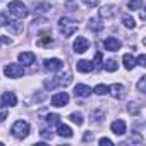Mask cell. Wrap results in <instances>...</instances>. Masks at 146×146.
<instances>
[{"mask_svg":"<svg viewBox=\"0 0 146 146\" xmlns=\"http://www.w3.org/2000/svg\"><path fill=\"white\" fill-rule=\"evenodd\" d=\"M110 129H112V132L115 134V136H124L125 134V122L124 120H113L112 122V125H110Z\"/></svg>","mask_w":146,"mask_h":146,"instance_id":"12","label":"cell"},{"mask_svg":"<svg viewBox=\"0 0 146 146\" xmlns=\"http://www.w3.org/2000/svg\"><path fill=\"white\" fill-rule=\"evenodd\" d=\"M108 93H110L115 100H122V98L125 96V88H124L122 84H112V86L108 88Z\"/></svg>","mask_w":146,"mask_h":146,"instance_id":"10","label":"cell"},{"mask_svg":"<svg viewBox=\"0 0 146 146\" xmlns=\"http://www.w3.org/2000/svg\"><path fill=\"white\" fill-rule=\"evenodd\" d=\"M62 60L60 58H45V62H43V65H45V69L46 70H50V72H55V70H60L62 69Z\"/></svg>","mask_w":146,"mask_h":146,"instance_id":"8","label":"cell"},{"mask_svg":"<svg viewBox=\"0 0 146 146\" xmlns=\"http://www.w3.org/2000/svg\"><path fill=\"white\" fill-rule=\"evenodd\" d=\"M12 40L9 38V36H0V43H5V45H9Z\"/></svg>","mask_w":146,"mask_h":146,"instance_id":"34","label":"cell"},{"mask_svg":"<svg viewBox=\"0 0 146 146\" xmlns=\"http://www.w3.org/2000/svg\"><path fill=\"white\" fill-rule=\"evenodd\" d=\"M58 119H60V117H58L57 113H48L45 120H46V124L50 125V124H57V122H58Z\"/></svg>","mask_w":146,"mask_h":146,"instance_id":"28","label":"cell"},{"mask_svg":"<svg viewBox=\"0 0 146 146\" xmlns=\"http://www.w3.org/2000/svg\"><path fill=\"white\" fill-rule=\"evenodd\" d=\"M76 67H78L79 72H91V70H93V64H91L90 60H79V62L76 64Z\"/></svg>","mask_w":146,"mask_h":146,"instance_id":"15","label":"cell"},{"mask_svg":"<svg viewBox=\"0 0 146 146\" xmlns=\"http://www.w3.org/2000/svg\"><path fill=\"white\" fill-rule=\"evenodd\" d=\"M74 95L79 96V98H86V96L91 95V88L86 86V84H78V86L74 88Z\"/></svg>","mask_w":146,"mask_h":146,"instance_id":"13","label":"cell"},{"mask_svg":"<svg viewBox=\"0 0 146 146\" xmlns=\"http://www.w3.org/2000/svg\"><path fill=\"white\" fill-rule=\"evenodd\" d=\"M69 119L74 122V124H78V125H83V122H84V119H83V113H81V112H72V113L69 115Z\"/></svg>","mask_w":146,"mask_h":146,"instance_id":"17","label":"cell"},{"mask_svg":"<svg viewBox=\"0 0 146 146\" xmlns=\"http://www.w3.org/2000/svg\"><path fill=\"white\" fill-rule=\"evenodd\" d=\"M100 14H102V17H112L115 14V7L113 5H107V7H103L100 11Z\"/></svg>","mask_w":146,"mask_h":146,"instance_id":"21","label":"cell"},{"mask_svg":"<svg viewBox=\"0 0 146 146\" xmlns=\"http://www.w3.org/2000/svg\"><path fill=\"white\" fill-rule=\"evenodd\" d=\"M50 9H52L50 4H38V5L35 7V12H36V14H41V12H46V11H50Z\"/></svg>","mask_w":146,"mask_h":146,"instance_id":"24","label":"cell"},{"mask_svg":"<svg viewBox=\"0 0 146 146\" xmlns=\"http://www.w3.org/2000/svg\"><path fill=\"white\" fill-rule=\"evenodd\" d=\"M127 7L131 11H139V9H143V2L141 0H131V2L127 4Z\"/></svg>","mask_w":146,"mask_h":146,"instance_id":"23","label":"cell"},{"mask_svg":"<svg viewBox=\"0 0 146 146\" xmlns=\"http://www.w3.org/2000/svg\"><path fill=\"white\" fill-rule=\"evenodd\" d=\"M9 12L14 16V17H17V19H24L26 16H28V7L23 4V2H19V0H12V2L9 4Z\"/></svg>","mask_w":146,"mask_h":146,"instance_id":"3","label":"cell"},{"mask_svg":"<svg viewBox=\"0 0 146 146\" xmlns=\"http://www.w3.org/2000/svg\"><path fill=\"white\" fill-rule=\"evenodd\" d=\"M137 65H141V67H146V55H139L137 57Z\"/></svg>","mask_w":146,"mask_h":146,"instance_id":"31","label":"cell"},{"mask_svg":"<svg viewBox=\"0 0 146 146\" xmlns=\"http://www.w3.org/2000/svg\"><path fill=\"white\" fill-rule=\"evenodd\" d=\"M91 64H93V69H95V70H100V69L103 67V60H102V52H96V55H95V60H93Z\"/></svg>","mask_w":146,"mask_h":146,"instance_id":"20","label":"cell"},{"mask_svg":"<svg viewBox=\"0 0 146 146\" xmlns=\"http://www.w3.org/2000/svg\"><path fill=\"white\" fill-rule=\"evenodd\" d=\"M78 23H74V21H70L69 17H60V21H58V29H60V33L67 38V36H72L76 31H78Z\"/></svg>","mask_w":146,"mask_h":146,"instance_id":"1","label":"cell"},{"mask_svg":"<svg viewBox=\"0 0 146 146\" xmlns=\"http://www.w3.org/2000/svg\"><path fill=\"white\" fill-rule=\"evenodd\" d=\"M40 136H41L43 139H52L53 132H52V129H50V127H43V129H41V132H40Z\"/></svg>","mask_w":146,"mask_h":146,"instance_id":"27","label":"cell"},{"mask_svg":"<svg viewBox=\"0 0 146 146\" xmlns=\"http://www.w3.org/2000/svg\"><path fill=\"white\" fill-rule=\"evenodd\" d=\"M84 141H93V132H86L84 134Z\"/></svg>","mask_w":146,"mask_h":146,"instance_id":"35","label":"cell"},{"mask_svg":"<svg viewBox=\"0 0 146 146\" xmlns=\"http://www.w3.org/2000/svg\"><path fill=\"white\" fill-rule=\"evenodd\" d=\"M88 28H90V29H93V31H100V29L103 28V24L100 23V19H98V17H91V19H90Z\"/></svg>","mask_w":146,"mask_h":146,"instance_id":"18","label":"cell"},{"mask_svg":"<svg viewBox=\"0 0 146 146\" xmlns=\"http://www.w3.org/2000/svg\"><path fill=\"white\" fill-rule=\"evenodd\" d=\"M9 23H11V21L7 19V16H5V14H0V26H7Z\"/></svg>","mask_w":146,"mask_h":146,"instance_id":"33","label":"cell"},{"mask_svg":"<svg viewBox=\"0 0 146 146\" xmlns=\"http://www.w3.org/2000/svg\"><path fill=\"white\" fill-rule=\"evenodd\" d=\"M52 36H48V35H41V38H40V45H52Z\"/></svg>","mask_w":146,"mask_h":146,"instance_id":"29","label":"cell"},{"mask_svg":"<svg viewBox=\"0 0 146 146\" xmlns=\"http://www.w3.org/2000/svg\"><path fill=\"white\" fill-rule=\"evenodd\" d=\"M11 132H12L14 137H17V139H24V137L29 134V124H28L26 120H16L14 125L11 127Z\"/></svg>","mask_w":146,"mask_h":146,"instance_id":"2","label":"cell"},{"mask_svg":"<svg viewBox=\"0 0 146 146\" xmlns=\"http://www.w3.org/2000/svg\"><path fill=\"white\" fill-rule=\"evenodd\" d=\"M93 91H95L96 95L102 96V95H107V93H108V86H105V84H98V86H95Z\"/></svg>","mask_w":146,"mask_h":146,"instance_id":"25","label":"cell"},{"mask_svg":"<svg viewBox=\"0 0 146 146\" xmlns=\"http://www.w3.org/2000/svg\"><path fill=\"white\" fill-rule=\"evenodd\" d=\"M103 46H105V50H108V52H117V50L122 46V43H120V40H117V38H113V36H108V38L103 41Z\"/></svg>","mask_w":146,"mask_h":146,"instance_id":"9","label":"cell"},{"mask_svg":"<svg viewBox=\"0 0 146 146\" xmlns=\"http://www.w3.org/2000/svg\"><path fill=\"white\" fill-rule=\"evenodd\" d=\"M17 58H19V62H21L23 65H33L35 60H36V57H35L33 52H21Z\"/></svg>","mask_w":146,"mask_h":146,"instance_id":"11","label":"cell"},{"mask_svg":"<svg viewBox=\"0 0 146 146\" xmlns=\"http://www.w3.org/2000/svg\"><path fill=\"white\" fill-rule=\"evenodd\" d=\"M103 64H105V70H108V72H115L117 67H119V64H117L115 58H108V60L103 62Z\"/></svg>","mask_w":146,"mask_h":146,"instance_id":"19","label":"cell"},{"mask_svg":"<svg viewBox=\"0 0 146 146\" xmlns=\"http://www.w3.org/2000/svg\"><path fill=\"white\" fill-rule=\"evenodd\" d=\"M88 48H90V41L84 36H78L76 41H74V52L76 53H84Z\"/></svg>","mask_w":146,"mask_h":146,"instance_id":"7","label":"cell"},{"mask_svg":"<svg viewBox=\"0 0 146 146\" xmlns=\"http://www.w3.org/2000/svg\"><path fill=\"white\" fill-rule=\"evenodd\" d=\"M122 62H124V67H125L127 70L134 69V65H136V60H134V57H132L131 53H125V55L122 57Z\"/></svg>","mask_w":146,"mask_h":146,"instance_id":"16","label":"cell"},{"mask_svg":"<svg viewBox=\"0 0 146 146\" xmlns=\"http://www.w3.org/2000/svg\"><path fill=\"white\" fill-rule=\"evenodd\" d=\"M4 72H5L7 78L17 79V78H23V76H24V67L19 65V64H7V65L4 67Z\"/></svg>","mask_w":146,"mask_h":146,"instance_id":"4","label":"cell"},{"mask_svg":"<svg viewBox=\"0 0 146 146\" xmlns=\"http://www.w3.org/2000/svg\"><path fill=\"white\" fill-rule=\"evenodd\" d=\"M122 24H124L125 28H129V29L136 28V21H134L131 16H122Z\"/></svg>","mask_w":146,"mask_h":146,"instance_id":"22","label":"cell"},{"mask_svg":"<svg viewBox=\"0 0 146 146\" xmlns=\"http://www.w3.org/2000/svg\"><path fill=\"white\" fill-rule=\"evenodd\" d=\"M98 143H100V146H112V144H113V143H112L108 137H102Z\"/></svg>","mask_w":146,"mask_h":146,"instance_id":"32","label":"cell"},{"mask_svg":"<svg viewBox=\"0 0 146 146\" xmlns=\"http://www.w3.org/2000/svg\"><path fill=\"white\" fill-rule=\"evenodd\" d=\"M67 103H69V95L65 91H60V93L52 96V105L53 107H65Z\"/></svg>","mask_w":146,"mask_h":146,"instance_id":"5","label":"cell"},{"mask_svg":"<svg viewBox=\"0 0 146 146\" xmlns=\"http://www.w3.org/2000/svg\"><path fill=\"white\" fill-rule=\"evenodd\" d=\"M57 132H58V136H62V137H72V129H70L69 125L62 124V122H57Z\"/></svg>","mask_w":146,"mask_h":146,"instance_id":"14","label":"cell"},{"mask_svg":"<svg viewBox=\"0 0 146 146\" xmlns=\"http://www.w3.org/2000/svg\"><path fill=\"white\" fill-rule=\"evenodd\" d=\"M127 110H129V113H137V110H139V107H137V103H129V107H127Z\"/></svg>","mask_w":146,"mask_h":146,"instance_id":"30","label":"cell"},{"mask_svg":"<svg viewBox=\"0 0 146 146\" xmlns=\"http://www.w3.org/2000/svg\"><path fill=\"white\" fill-rule=\"evenodd\" d=\"M0 103H2V107H16L17 105V98L12 91H5L2 95V98H0Z\"/></svg>","mask_w":146,"mask_h":146,"instance_id":"6","label":"cell"},{"mask_svg":"<svg viewBox=\"0 0 146 146\" xmlns=\"http://www.w3.org/2000/svg\"><path fill=\"white\" fill-rule=\"evenodd\" d=\"M137 91H141V93L146 91V76L139 78V81H137Z\"/></svg>","mask_w":146,"mask_h":146,"instance_id":"26","label":"cell"}]
</instances>
